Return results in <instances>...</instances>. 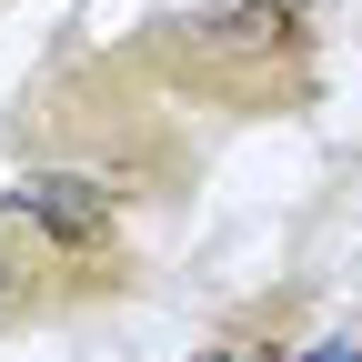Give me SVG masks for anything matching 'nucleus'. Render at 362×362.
I'll return each mask as SVG.
<instances>
[{
	"mask_svg": "<svg viewBox=\"0 0 362 362\" xmlns=\"http://www.w3.org/2000/svg\"><path fill=\"white\" fill-rule=\"evenodd\" d=\"M11 211L30 221V232H51L61 252H81V242L111 232V181H90V171H21Z\"/></svg>",
	"mask_w": 362,
	"mask_h": 362,
	"instance_id": "obj_1",
	"label": "nucleus"
},
{
	"mask_svg": "<svg viewBox=\"0 0 362 362\" xmlns=\"http://www.w3.org/2000/svg\"><path fill=\"white\" fill-rule=\"evenodd\" d=\"M21 302V262H11V242H0V312Z\"/></svg>",
	"mask_w": 362,
	"mask_h": 362,
	"instance_id": "obj_3",
	"label": "nucleus"
},
{
	"mask_svg": "<svg viewBox=\"0 0 362 362\" xmlns=\"http://www.w3.org/2000/svg\"><path fill=\"white\" fill-rule=\"evenodd\" d=\"M312 362H362V322H352V332H322V342H312Z\"/></svg>",
	"mask_w": 362,
	"mask_h": 362,
	"instance_id": "obj_2",
	"label": "nucleus"
},
{
	"mask_svg": "<svg viewBox=\"0 0 362 362\" xmlns=\"http://www.w3.org/2000/svg\"><path fill=\"white\" fill-rule=\"evenodd\" d=\"M211 362H272V352H252V342H232V352H211Z\"/></svg>",
	"mask_w": 362,
	"mask_h": 362,
	"instance_id": "obj_4",
	"label": "nucleus"
}]
</instances>
